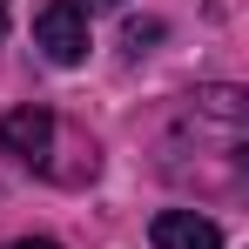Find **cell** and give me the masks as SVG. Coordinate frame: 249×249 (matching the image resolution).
Returning <instances> with one entry per match:
<instances>
[{"label": "cell", "mask_w": 249, "mask_h": 249, "mask_svg": "<svg viewBox=\"0 0 249 249\" xmlns=\"http://www.w3.org/2000/svg\"><path fill=\"white\" fill-rule=\"evenodd\" d=\"M54 142H61V122L41 101H20L0 115V155H14L20 168H54Z\"/></svg>", "instance_id": "cell-1"}, {"label": "cell", "mask_w": 249, "mask_h": 249, "mask_svg": "<svg viewBox=\"0 0 249 249\" xmlns=\"http://www.w3.org/2000/svg\"><path fill=\"white\" fill-rule=\"evenodd\" d=\"M34 47H41L54 68H81L88 61V7H74V0H47L41 14H34Z\"/></svg>", "instance_id": "cell-2"}, {"label": "cell", "mask_w": 249, "mask_h": 249, "mask_svg": "<svg viewBox=\"0 0 249 249\" xmlns=\"http://www.w3.org/2000/svg\"><path fill=\"white\" fill-rule=\"evenodd\" d=\"M148 243L155 249H222V222L202 209H162L148 222Z\"/></svg>", "instance_id": "cell-3"}, {"label": "cell", "mask_w": 249, "mask_h": 249, "mask_svg": "<svg viewBox=\"0 0 249 249\" xmlns=\"http://www.w3.org/2000/svg\"><path fill=\"white\" fill-rule=\"evenodd\" d=\"M7 249H61V243H47V236H20V243H7Z\"/></svg>", "instance_id": "cell-4"}, {"label": "cell", "mask_w": 249, "mask_h": 249, "mask_svg": "<svg viewBox=\"0 0 249 249\" xmlns=\"http://www.w3.org/2000/svg\"><path fill=\"white\" fill-rule=\"evenodd\" d=\"M74 7H128V0H74Z\"/></svg>", "instance_id": "cell-5"}, {"label": "cell", "mask_w": 249, "mask_h": 249, "mask_svg": "<svg viewBox=\"0 0 249 249\" xmlns=\"http://www.w3.org/2000/svg\"><path fill=\"white\" fill-rule=\"evenodd\" d=\"M0 41H7V0H0Z\"/></svg>", "instance_id": "cell-6"}]
</instances>
